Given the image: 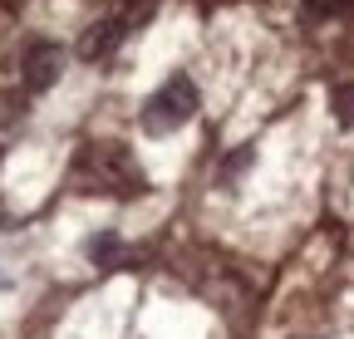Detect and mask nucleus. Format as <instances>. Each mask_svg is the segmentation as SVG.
<instances>
[{
  "label": "nucleus",
  "mask_w": 354,
  "mask_h": 339,
  "mask_svg": "<svg viewBox=\"0 0 354 339\" xmlns=\"http://www.w3.org/2000/svg\"><path fill=\"white\" fill-rule=\"evenodd\" d=\"M69 177L88 197H138L143 192V173H138V162H133V153L123 143H88L74 157Z\"/></svg>",
  "instance_id": "f257e3e1"
},
{
  "label": "nucleus",
  "mask_w": 354,
  "mask_h": 339,
  "mask_svg": "<svg viewBox=\"0 0 354 339\" xmlns=\"http://www.w3.org/2000/svg\"><path fill=\"white\" fill-rule=\"evenodd\" d=\"M197 104H202L197 84H192L187 74H172V79L162 84V89L143 104L138 123H143V133H148V138H167V133L187 128V123L197 118Z\"/></svg>",
  "instance_id": "f03ea898"
},
{
  "label": "nucleus",
  "mask_w": 354,
  "mask_h": 339,
  "mask_svg": "<svg viewBox=\"0 0 354 339\" xmlns=\"http://www.w3.org/2000/svg\"><path fill=\"white\" fill-rule=\"evenodd\" d=\"M123 35H128V20H99V25H88L84 35H79V59H104V55H113L118 45H123Z\"/></svg>",
  "instance_id": "7ed1b4c3"
},
{
  "label": "nucleus",
  "mask_w": 354,
  "mask_h": 339,
  "mask_svg": "<svg viewBox=\"0 0 354 339\" xmlns=\"http://www.w3.org/2000/svg\"><path fill=\"white\" fill-rule=\"evenodd\" d=\"M64 74V50L59 45H35L25 55V84L39 94V89H50V84Z\"/></svg>",
  "instance_id": "20e7f679"
},
{
  "label": "nucleus",
  "mask_w": 354,
  "mask_h": 339,
  "mask_svg": "<svg viewBox=\"0 0 354 339\" xmlns=\"http://www.w3.org/2000/svg\"><path fill=\"white\" fill-rule=\"evenodd\" d=\"M330 113H335L339 128H354V84H339L330 94Z\"/></svg>",
  "instance_id": "39448f33"
},
{
  "label": "nucleus",
  "mask_w": 354,
  "mask_h": 339,
  "mask_svg": "<svg viewBox=\"0 0 354 339\" xmlns=\"http://www.w3.org/2000/svg\"><path fill=\"white\" fill-rule=\"evenodd\" d=\"M349 6H354V0H310L300 15L305 20H320V15H335V10H349Z\"/></svg>",
  "instance_id": "423d86ee"
},
{
  "label": "nucleus",
  "mask_w": 354,
  "mask_h": 339,
  "mask_svg": "<svg viewBox=\"0 0 354 339\" xmlns=\"http://www.w3.org/2000/svg\"><path fill=\"white\" fill-rule=\"evenodd\" d=\"M113 246H118L113 236H99V241H94V246H88V251H94V256H113Z\"/></svg>",
  "instance_id": "0eeeda50"
},
{
  "label": "nucleus",
  "mask_w": 354,
  "mask_h": 339,
  "mask_svg": "<svg viewBox=\"0 0 354 339\" xmlns=\"http://www.w3.org/2000/svg\"><path fill=\"white\" fill-rule=\"evenodd\" d=\"M0 157H6V148H0Z\"/></svg>",
  "instance_id": "6e6552de"
}]
</instances>
